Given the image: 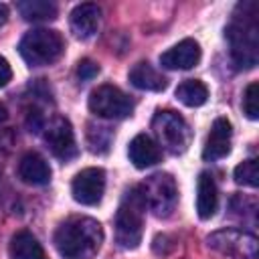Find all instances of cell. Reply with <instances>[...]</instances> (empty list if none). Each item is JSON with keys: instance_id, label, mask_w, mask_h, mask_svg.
Segmentation results:
<instances>
[{"instance_id": "cell-1", "label": "cell", "mask_w": 259, "mask_h": 259, "mask_svg": "<svg viewBox=\"0 0 259 259\" xmlns=\"http://www.w3.org/2000/svg\"><path fill=\"white\" fill-rule=\"evenodd\" d=\"M103 243V229L95 219L73 217L59 225L55 247L65 259H89Z\"/></svg>"}, {"instance_id": "cell-2", "label": "cell", "mask_w": 259, "mask_h": 259, "mask_svg": "<svg viewBox=\"0 0 259 259\" xmlns=\"http://www.w3.org/2000/svg\"><path fill=\"white\" fill-rule=\"evenodd\" d=\"M231 24L227 26V38L231 45V57L239 69H253L259 59V28L257 10L253 2L239 4Z\"/></svg>"}, {"instance_id": "cell-3", "label": "cell", "mask_w": 259, "mask_h": 259, "mask_svg": "<svg viewBox=\"0 0 259 259\" xmlns=\"http://www.w3.org/2000/svg\"><path fill=\"white\" fill-rule=\"evenodd\" d=\"M146 198L142 186H132L115 212V239L123 249H136L142 241L144 231V214H146Z\"/></svg>"}, {"instance_id": "cell-4", "label": "cell", "mask_w": 259, "mask_h": 259, "mask_svg": "<svg viewBox=\"0 0 259 259\" xmlns=\"http://www.w3.org/2000/svg\"><path fill=\"white\" fill-rule=\"evenodd\" d=\"M18 51L30 67L51 65L63 53V36L53 28H34L22 36Z\"/></svg>"}, {"instance_id": "cell-5", "label": "cell", "mask_w": 259, "mask_h": 259, "mask_svg": "<svg viewBox=\"0 0 259 259\" xmlns=\"http://www.w3.org/2000/svg\"><path fill=\"white\" fill-rule=\"evenodd\" d=\"M158 146H164L172 154H182L190 142V130L176 111H158L152 119Z\"/></svg>"}, {"instance_id": "cell-6", "label": "cell", "mask_w": 259, "mask_h": 259, "mask_svg": "<svg viewBox=\"0 0 259 259\" xmlns=\"http://www.w3.org/2000/svg\"><path fill=\"white\" fill-rule=\"evenodd\" d=\"M89 109L103 119H123L132 113V99L113 85H99L89 95Z\"/></svg>"}, {"instance_id": "cell-7", "label": "cell", "mask_w": 259, "mask_h": 259, "mask_svg": "<svg viewBox=\"0 0 259 259\" xmlns=\"http://www.w3.org/2000/svg\"><path fill=\"white\" fill-rule=\"evenodd\" d=\"M144 198L146 204L158 214V217H168L176 204L178 198V190H176V182L170 174H154L150 176L144 184Z\"/></svg>"}, {"instance_id": "cell-8", "label": "cell", "mask_w": 259, "mask_h": 259, "mask_svg": "<svg viewBox=\"0 0 259 259\" xmlns=\"http://www.w3.org/2000/svg\"><path fill=\"white\" fill-rule=\"evenodd\" d=\"M105 190V172L101 168H85L81 170L71 184V194L79 204L93 206L101 200Z\"/></svg>"}, {"instance_id": "cell-9", "label": "cell", "mask_w": 259, "mask_h": 259, "mask_svg": "<svg viewBox=\"0 0 259 259\" xmlns=\"http://www.w3.org/2000/svg\"><path fill=\"white\" fill-rule=\"evenodd\" d=\"M45 142L53 152V156L61 160H71L77 154L75 134L65 117H55L53 121H49V125L45 127Z\"/></svg>"}, {"instance_id": "cell-10", "label": "cell", "mask_w": 259, "mask_h": 259, "mask_svg": "<svg viewBox=\"0 0 259 259\" xmlns=\"http://www.w3.org/2000/svg\"><path fill=\"white\" fill-rule=\"evenodd\" d=\"M198 61H200V47L194 38H184V40H180L178 45H174L172 49H168L166 53L160 55V65L164 69H172V71L192 69Z\"/></svg>"}, {"instance_id": "cell-11", "label": "cell", "mask_w": 259, "mask_h": 259, "mask_svg": "<svg viewBox=\"0 0 259 259\" xmlns=\"http://www.w3.org/2000/svg\"><path fill=\"white\" fill-rule=\"evenodd\" d=\"M231 136H233L231 121L227 117H217L208 132V138H206V144L202 150V158L208 162L225 158L231 152Z\"/></svg>"}, {"instance_id": "cell-12", "label": "cell", "mask_w": 259, "mask_h": 259, "mask_svg": "<svg viewBox=\"0 0 259 259\" xmlns=\"http://www.w3.org/2000/svg\"><path fill=\"white\" fill-rule=\"evenodd\" d=\"M255 243H257L255 237H251L247 233H239V231H221V233L208 237V245L210 247H214V249H219L223 253L239 251V253H243V257L245 255H249V257L255 255V247H257Z\"/></svg>"}, {"instance_id": "cell-13", "label": "cell", "mask_w": 259, "mask_h": 259, "mask_svg": "<svg viewBox=\"0 0 259 259\" xmlns=\"http://www.w3.org/2000/svg\"><path fill=\"white\" fill-rule=\"evenodd\" d=\"M18 176L26 184L42 186V184H47L51 180V166L40 154L28 152L18 162Z\"/></svg>"}, {"instance_id": "cell-14", "label": "cell", "mask_w": 259, "mask_h": 259, "mask_svg": "<svg viewBox=\"0 0 259 259\" xmlns=\"http://www.w3.org/2000/svg\"><path fill=\"white\" fill-rule=\"evenodd\" d=\"M99 16H101V10L97 4H91V2L79 4L71 12V30L79 38H89L99 26Z\"/></svg>"}, {"instance_id": "cell-15", "label": "cell", "mask_w": 259, "mask_h": 259, "mask_svg": "<svg viewBox=\"0 0 259 259\" xmlns=\"http://www.w3.org/2000/svg\"><path fill=\"white\" fill-rule=\"evenodd\" d=\"M127 156L136 168H150L160 162V146L150 136L140 134L130 142Z\"/></svg>"}, {"instance_id": "cell-16", "label": "cell", "mask_w": 259, "mask_h": 259, "mask_svg": "<svg viewBox=\"0 0 259 259\" xmlns=\"http://www.w3.org/2000/svg\"><path fill=\"white\" fill-rule=\"evenodd\" d=\"M219 206V194H217V184L210 174L202 172L198 176L196 184V212L200 219H210L217 212Z\"/></svg>"}, {"instance_id": "cell-17", "label": "cell", "mask_w": 259, "mask_h": 259, "mask_svg": "<svg viewBox=\"0 0 259 259\" xmlns=\"http://www.w3.org/2000/svg\"><path fill=\"white\" fill-rule=\"evenodd\" d=\"M10 259H47L42 245L28 231H18L10 241Z\"/></svg>"}, {"instance_id": "cell-18", "label": "cell", "mask_w": 259, "mask_h": 259, "mask_svg": "<svg viewBox=\"0 0 259 259\" xmlns=\"http://www.w3.org/2000/svg\"><path fill=\"white\" fill-rule=\"evenodd\" d=\"M130 83L136 89L142 91H162L166 89V79L150 65V63H138L130 71Z\"/></svg>"}, {"instance_id": "cell-19", "label": "cell", "mask_w": 259, "mask_h": 259, "mask_svg": "<svg viewBox=\"0 0 259 259\" xmlns=\"http://www.w3.org/2000/svg\"><path fill=\"white\" fill-rule=\"evenodd\" d=\"M18 12L22 14L24 20H32V22H45V20L57 18V6L53 2H47V0L18 2Z\"/></svg>"}, {"instance_id": "cell-20", "label": "cell", "mask_w": 259, "mask_h": 259, "mask_svg": "<svg viewBox=\"0 0 259 259\" xmlns=\"http://www.w3.org/2000/svg\"><path fill=\"white\" fill-rule=\"evenodd\" d=\"M176 97L186 107H198L208 99V89H206V85L202 81L188 79V81H182L176 87Z\"/></svg>"}, {"instance_id": "cell-21", "label": "cell", "mask_w": 259, "mask_h": 259, "mask_svg": "<svg viewBox=\"0 0 259 259\" xmlns=\"http://www.w3.org/2000/svg\"><path fill=\"white\" fill-rule=\"evenodd\" d=\"M235 182L243 184V186H251L255 188L259 184V164L257 160H245L235 168Z\"/></svg>"}, {"instance_id": "cell-22", "label": "cell", "mask_w": 259, "mask_h": 259, "mask_svg": "<svg viewBox=\"0 0 259 259\" xmlns=\"http://www.w3.org/2000/svg\"><path fill=\"white\" fill-rule=\"evenodd\" d=\"M243 111L249 119H257L259 117V85L257 83H251L247 89H245V95H243Z\"/></svg>"}, {"instance_id": "cell-23", "label": "cell", "mask_w": 259, "mask_h": 259, "mask_svg": "<svg viewBox=\"0 0 259 259\" xmlns=\"http://www.w3.org/2000/svg\"><path fill=\"white\" fill-rule=\"evenodd\" d=\"M97 73H99V67H97L93 61H89V59H83V61L79 63V67H77V75H79L83 81H89V79L97 77Z\"/></svg>"}, {"instance_id": "cell-24", "label": "cell", "mask_w": 259, "mask_h": 259, "mask_svg": "<svg viewBox=\"0 0 259 259\" xmlns=\"http://www.w3.org/2000/svg\"><path fill=\"white\" fill-rule=\"evenodd\" d=\"M12 79V69H10V63L0 57V87H4L8 81Z\"/></svg>"}, {"instance_id": "cell-25", "label": "cell", "mask_w": 259, "mask_h": 259, "mask_svg": "<svg viewBox=\"0 0 259 259\" xmlns=\"http://www.w3.org/2000/svg\"><path fill=\"white\" fill-rule=\"evenodd\" d=\"M8 20V6L6 4H0V26Z\"/></svg>"}, {"instance_id": "cell-26", "label": "cell", "mask_w": 259, "mask_h": 259, "mask_svg": "<svg viewBox=\"0 0 259 259\" xmlns=\"http://www.w3.org/2000/svg\"><path fill=\"white\" fill-rule=\"evenodd\" d=\"M6 117H8V113H6V107L0 103V121H4Z\"/></svg>"}]
</instances>
